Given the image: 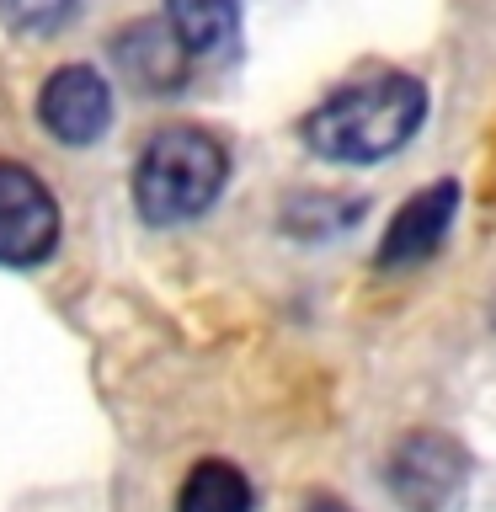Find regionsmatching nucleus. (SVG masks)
Returning <instances> with one entry per match:
<instances>
[{"instance_id":"obj_1","label":"nucleus","mask_w":496,"mask_h":512,"mask_svg":"<svg viewBox=\"0 0 496 512\" xmlns=\"http://www.w3.org/2000/svg\"><path fill=\"white\" fill-rule=\"evenodd\" d=\"M427 123V86L416 75H368L336 86L310 118L299 139L331 166H379L400 155Z\"/></svg>"},{"instance_id":"obj_2","label":"nucleus","mask_w":496,"mask_h":512,"mask_svg":"<svg viewBox=\"0 0 496 512\" xmlns=\"http://www.w3.org/2000/svg\"><path fill=\"white\" fill-rule=\"evenodd\" d=\"M230 187V144L203 123H166L134 160V208L144 224L171 230V224L203 219Z\"/></svg>"},{"instance_id":"obj_3","label":"nucleus","mask_w":496,"mask_h":512,"mask_svg":"<svg viewBox=\"0 0 496 512\" xmlns=\"http://www.w3.org/2000/svg\"><path fill=\"white\" fill-rule=\"evenodd\" d=\"M390 496L406 512H454L464 486H470V454L448 432L416 427L390 448Z\"/></svg>"},{"instance_id":"obj_4","label":"nucleus","mask_w":496,"mask_h":512,"mask_svg":"<svg viewBox=\"0 0 496 512\" xmlns=\"http://www.w3.org/2000/svg\"><path fill=\"white\" fill-rule=\"evenodd\" d=\"M59 235L64 219L48 182L22 160H0V267H43Z\"/></svg>"},{"instance_id":"obj_5","label":"nucleus","mask_w":496,"mask_h":512,"mask_svg":"<svg viewBox=\"0 0 496 512\" xmlns=\"http://www.w3.org/2000/svg\"><path fill=\"white\" fill-rule=\"evenodd\" d=\"M38 123L48 139L86 150L112 128V86L91 64H59L38 91Z\"/></svg>"},{"instance_id":"obj_6","label":"nucleus","mask_w":496,"mask_h":512,"mask_svg":"<svg viewBox=\"0 0 496 512\" xmlns=\"http://www.w3.org/2000/svg\"><path fill=\"white\" fill-rule=\"evenodd\" d=\"M454 219H459V182L443 176V182H427L422 192H411L400 203V214L390 219L384 230L374 262L384 272H406V267H422L443 251V240L454 235Z\"/></svg>"},{"instance_id":"obj_7","label":"nucleus","mask_w":496,"mask_h":512,"mask_svg":"<svg viewBox=\"0 0 496 512\" xmlns=\"http://www.w3.org/2000/svg\"><path fill=\"white\" fill-rule=\"evenodd\" d=\"M112 59L118 70L134 80L139 91H176L192 70L187 43L176 38V27L160 16V22H134L112 38Z\"/></svg>"},{"instance_id":"obj_8","label":"nucleus","mask_w":496,"mask_h":512,"mask_svg":"<svg viewBox=\"0 0 496 512\" xmlns=\"http://www.w3.org/2000/svg\"><path fill=\"white\" fill-rule=\"evenodd\" d=\"M246 0H166V22L187 43L192 59H219L240 43Z\"/></svg>"},{"instance_id":"obj_9","label":"nucleus","mask_w":496,"mask_h":512,"mask_svg":"<svg viewBox=\"0 0 496 512\" xmlns=\"http://www.w3.org/2000/svg\"><path fill=\"white\" fill-rule=\"evenodd\" d=\"M176 512H256V491L240 464L198 459L176 491Z\"/></svg>"},{"instance_id":"obj_10","label":"nucleus","mask_w":496,"mask_h":512,"mask_svg":"<svg viewBox=\"0 0 496 512\" xmlns=\"http://www.w3.org/2000/svg\"><path fill=\"white\" fill-rule=\"evenodd\" d=\"M363 219V198H336V192H299L283 208V230L299 240H326L342 235L347 224Z\"/></svg>"},{"instance_id":"obj_11","label":"nucleus","mask_w":496,"mask_h":512,"mask_svg":"<svg viewBox=\"0 0 496 512\" xmlns=\"http://www.w3.org/2000/svg\"><path fill=\"white\" fill-rule=\"evenodd\" d=\"M86 0H0V27L16 38H54L80 16Z\"/></svg>"},{"instance_id":"obj_12","label":"nucleus","mask_w":496,"mask_h":512,"mask_svg":"<svg viewBox=\"0 0 496 512\" xmlns=\"http://www.w3.org/2000/svg\"><path fill=\"white\" fill-rule=\"evenodd\" d=\"M304 512H352V507L342 502V496H326V491H320V496H310V502H304Z\"/></svg>"}]
</instances>
